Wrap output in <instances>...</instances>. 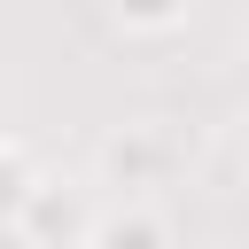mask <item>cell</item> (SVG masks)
Returning a JSON list of instances; mask_svg holds the SVG:
<instances>
[{
    "label": "cell",
    "instance_id": "obj_1",
    "mask_svg": "<svg viewBox=\"0 0 249 249\" xmlns=\"http://www.w3.org/2000/svg\"><path fill=\"white\" fill-rule=\"evenodd\" d=\"M163 171H171V148H163L156 124H117L101 140V179L109 187H156Z\"/></svg>",
    "mask_w": 249,
    "mask_h": 249
},
{
    "label": "cell",
    "instance_id": "obj_2",
    "mask_svg": "<svg viewBox=\"0 0 249 249\" xmlns=\"http://www.w3.org/2000/svg\"><path fill=\"white\" fill-rule=\"evenodd\" d=\"M86 249H171V218H163L156 202H140V195H124L117 210H101V218H93V233H86Z\"/></svg>",
    "mask_w": 249,
    "mask_h": 249
},
{
    "label": "cell",
    "instance_id": "obj_3",
    "mask_svg": "<svg viewBox=\"0 0 249 249\" xmlns=\"http://www.w3.org/2000/svg\"><path fill=\"white\" fill-rule=\"evenodd\" d=\"M31 195H39V171H31V156H23L16 140H0V226H23Z\"/></svg>",
    "mask_w": 249,
    "mask_h": 249
},
{
    "label": "cell",
    "instance_id": "obj_4",
    "mask_svg": "<svg viewBox=\"0 0 249 249\" xmlns=\"http://www.w3.org/2000/svg\"><path fill=\"white\" fill-rule=\"evenodd\" d=\"M109 23H117L124 39H156V31H179V23H187V8H117Z\"/></svg>",
    "mask_w": 249,
    "mask_h": 249
},
{
    "label": "cell",
    "instance_id": "obj_5",
    "mask_svg": "<svg viewBox=\"0 0 249 249\" xmlns=\"http://www.w3.org/2000/svg\"><path fill=\"white\" fill-rule=\"evenodd\" d=\"M233 86H241V109H249V54H241V70H233Z\"/></svg>",
    "mask_w": 249,
    "mask_h": 249
},
{
    "label": "cell",
    "instance_id": "obj_6",
    "mask_svg": "<svg viewBox=\"0 0 249 249\" xmlns=\"http://www.w3.org/2000/svg\"><path fill=\"white\" fill-rule=\"evenodd\" d=\"M0 140H8V132H0Z\"/></svg>",
    "mask_w": 249,
    "mask_h": 249
}]
</instances>
